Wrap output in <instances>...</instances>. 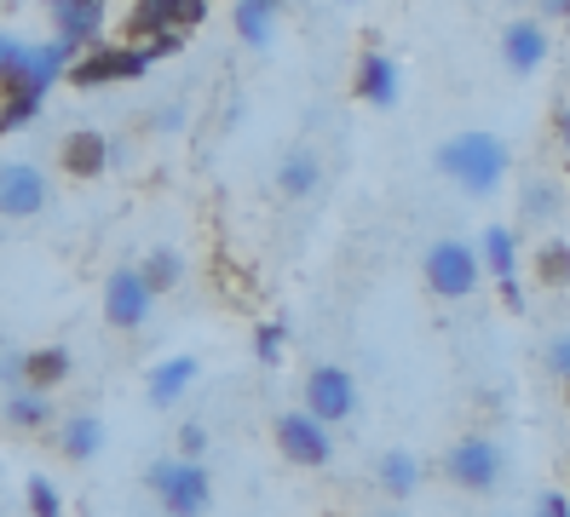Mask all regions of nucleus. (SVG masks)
I'll use <instances>...</instances> for the list:
<instances>
[{
	"label": "nucleus",
	"instance_id": "nucleus-1",
	"mask_svg": "<svg viewBox=\"0 0 570 517\" xmlns=\"http://www.w3.org/2000/svg\"><path fill=\"white\" fill-rule=\"evenodd\" d=\"M508 167H513V150L495 132H455L450 145H439V172L466 196H495Z\"/></svg>",
	"mask_w": 570,
	"mask_h": 517
},
{
	"label": "nucleus",
	"instance_id": "nucleus-2",
	"mask_svg": "<svg viewBox=\"0 0 570 517\" xmlns=\"http://www.w3.org/2000/svg\"><path fill=\"white\" fill-rule=\"evenodd\" d=\"M145 483H150V495L161 500L167 517H203V511L214 506V477H208L203 460L161 455V460H150Z\"/></svg>",
	"mask_w": 570,
	"mask_h": 517
},
{
	"label": "nucleus",
	"instance_id": "nucleus-3",
	"mask_svg": "<svg viewBox=\"0 0 570 517\" xmlns=\"http://www.w3.org/2000/svg\"><path fill=\"white\" fill-rule=\"evenodd\" d=\"M426 288L439 294V299H473L479 282H484V265H479V248L473 241H461V236H444V241H432L426 259Z\"/></svg>",
	"mask_w": 570,
	"mask_h": 517
},
{
	"label": "nucleus",
	"instance_id": "nucleus-4",
	"mask_svg": "<svg viewBox=\"0 0 570 517\" xmlns=\"http://www.w3.org/2000/svg\"><path fill=\"white\" fill-rule=\"evenodd\" d=\"M150 47H110V41H98L87 52H76V63L63 69V81L70 87H110V81H139L145 69H150Z\"/></svg>",
	"mask_w": 570,
	"mask_h": 517
},
{
	"label": "nucleus",
	"instance_id": "nucleus-5",
	"mask_svg": "<svg viewBox=\"0 0 570 517\" xmlns=\"http://www.w3.org/2000/svg\"><path fill=\"white\" fill-rule=\"evenodd\" d=\"M444 477L466 495H490L501 477H508V460H501V443L495 437H455L444 448Z\"/></svg>",
	"mask_w": 570,
	"mask_h": 517
},
{
	"label": "nucleus",
	"instance_id": "nucleus-6",
	"mask_svg": "<svg viewBox=\"0 0 570 517\" xmlns=\"http://www.w3.org/2000/svg\"><path fill=\"white\" fill-rule=\"evenodd\" d=\"M203 18H208V0H132L121 34L127 47H139V41H161V34H185Z\"/></svg>",
	"mask_w": 570,
	"mask_h": 517
},
{
	"label": "nucleus",
	"instance_id": "nucleus-7",
	"mask_svg": "<svg viewBox=\"0 0 570 517\" xmlns=\"http://www.w3.org/2000/svg\"><path fill=\"white\" fill-rule=\"evenodd\" d=\"M277 455H283L288 466L323 471V466L334 460V437H328L323 420H312L306 408H288V414H277Z\"/></svg>",
	"mask_w": 570,
	"mask_h": 517
},
{
	"label": "nucleus",
	"instance_id": "nucleus-8",
	"mask_svg": "<svg viewBox=\"0 0 570 517\" xmlns=\"http://www.w3.org/2000/svg\"><path fill=\"white\" fill-rule=\"evenodd\" d=\"M357 379L341 368V362H317L312 374H306V414L312 420H323V426H341V420H352L357 414Z\"/></svg>",
	"mask_w": 570,
	"mask_h": 517
},
{
	"label": "nucleus",
	"instance_id": "nucleus-9",
	"mask_svg": "<svg viewBox=\"0 0 570 517\" xmlns=\"http://www.w3.org/2000/svg\"><path fill=\"white\" fill-rule=\"evenodd\" d=\"M150 310H156V294L145 288V276L139 265H121L105 276V322L121 328V334H139L150 322Z\"/></svg>",
	"mask_w": 570,
	"mask_h": 517
},
{
	"label": "nucleus",
	"instance_id": "nucleus-10",
	"mask_svg": "<svg viewBox=\"0 0 570 517\" xmlns=\"http://www.w3.org/2000/svg\"><path fill=\"white\" fill-rule=\"evenodd\" d=\"M479 265L484 276H495L501 299H508V310H524V288H519V236L508 225H484L479 236Z\"/></svg>",
	"mask_w": 570,
	"mask_h": 517
},
{
	"label": "nucleus",
	"instance_id": "nucleus-11",
	"mask_svg": "<svg viewBox=\"0 0 570 517\" xmlns=\"http://www.w3.org/2000/svg\"><path fill=\"white\" fill-rule=\"evenodd\" d=\"M47 196V172L36 161H0V219H36Z\"/></svg>",
	"mask_w": 570,
	"mask_h": 517
},
{
	"label": "nucleus",
	"instance_id": "nucleus-12",
	"mask_svg": "<svg viewBox=\"0 0 570 517\" xmlns=\"http://www.w3.org/2000/svg\"><path fill=\"white\" fill-rule=\"evenodd\" d=\"M548 23L542 18H513L501 29V63L513 69V76H535V69L548 63Z\"/></svg>",
	"mask_w": 570,
	"mask_h": 517
},
{
	"label": "nucleus",
	"instance_id": "nucleus-13",
	"mask_svg": "<svg viewBox=\"0 0 570 517\" xmlns=\"http://www.w3.org/2000/svg\"><path fill=\"white\" fill-rule=\"evenodd\" d=\"M47 12L58 23V41L63 47H98V29H105V0H47Z\"/></svg>",
	"mask_w": 570,
	"mask_h": 517
},
{
	"label": "nucleus",
	"instance_id": "nucleus-14",
	"mask_svg": "<svg viewBox=\"0 0 570 517\" xmlns=\"http://www.w3.org/2000/svg\"><path fill=\"white\" fill-rule=\"evenodd\" d=\"M397 63L386 58V52H363L357 58V76H352V92L363 98V103H375V110H392L397 103Z\"/></svg>",
	"mask_w": 570,
	"mask_h": 517
},
{
	"label": "nucleus",
	"instance_id": "nucleus-15",
	"mask_svg": "<svg viewBox=\"0 0 570 517\" xmlns=\"http://www.w3.org/2000/svg\"><path fill=\"white\" fill-rule=\"evenodd\" d=\"M196 374H203V362H196V357H167V362H156L150 379H145V402H150V408H179V397L196 386Z\"/></svg>",
	"mask_w": 570,
	"mask_h": 517
},
{
	"label": "nucleus",
	"instance_id": "nucleus-16",
	"mask_svg": "<svg viewBox=\"0 0 570 517\" xmlns=\"http://www.w3.org/2000/svg\"><path fill=\"white\" fill-rule=\"evenodd\" d=\"M58 455L63 460H98L105 455V420H98V414H87V408H76L70 420L58 426Z\"/></svg>",
	"mask_w": 570,
	"mask_h": 517
},
{
	"label": "nucleus",
	"instance_id": "nucleus-17",
	"mask_svg": "<svg viewBox=\"0 0 570 517\" xmlns=\"http://www.w3.org/2000/svg\"><path fill=\"white\" fill-rule=\"evenodd\" d=\"M105 167H110V145H105V132L81 127V132L63 138V172H70V179H105Z\"/></svg>",
	"mask_w": 570,
	"mask_h": 517
},
{
	"label": "nucleus",
	"instance_id": "nucleus-18",
	"mask_svg": "<svg viewBox=\"0 0 570 517\" xmlns=\"http://www.w3.org/2000/svg\"><path fill=\"white\" fill-rule=\"evenodd\" d=\"M70 368H76L70 345H36V351H23V386L52 397V386H63V379H70Z\"/></svg>",
	"mask_w": 570,
	"mask_h": 517
},
{
	"label": "nucleus",
	"instance_id": "nucleus-19",
	"mask_svg": "<svg viewBox=\"0 0 570 517\" xmlns=\"http://www.w3.org/2000/svg\"><path fill=\"white\" fill-rule=\"evenodd\" d=\"M0 420H7L12 431H47V426H52V397L18 386V391L0 397Z\"/></svg>",
	"mask_w": 570,
	"mask_h": 517
},
{
	"label": "nucleus",
	"instance_id": "nucleus-20",
	"mask_svg": "<svg viewBox=\"0 0 570 517\" xmlns=\"http://www.w3.org/2000/svg\"><path fill=\"white\" fill-rule=\"evenodd\" d=\"M375 483H381L386 500H410L421 489V460L410 455V448H386L381 466H375Z\"/></svg>",
	"mask_w": 570,
	"mask_h": 517
},
{
	"label": "nucleus",
	"instance_id": "nucleus-21",
	"mask_svg": "<svg viewBox=\"0 0 570 517\" xmlns=\"http://www.w3.org/2000/svg\"><path fill=\"white\" fill-rule=\"evenodd\" d=\"M317 179H323V161L299 145V150H288L283 161H277V190L288 196V201H306L312 190H317Z\"/></svg>",
	"mask_w": 570,
	"mask_h": 517
},
{
	"label": "nucleus",
	"instance_id": "nucleus-22",
	"mask_svg": "<svg viewBox=\"0 0 570 517\" xmlns=\"http://www.w3.org/2000/svg\"><path fill=\"white\" fill-rule=\"evenodd\" d=\"M277 18H283V0H237V34L248 47H272Z\"/></svg>",
	"mask_w": 570,
	"mask_h": 517
},
{
	"label": "nucleus",
	"instance_id": "nucleus-23",
	"mask_svg": "<svg viewBox=\"0 0 570 517\" xmlns=\"http://www.w3.org/2000/svg\"><path fill=\"white\" fill-rule=\"evenodd\" d=\"M535 282L542 288H570V241L548 236V241H535Z\"/></svg>",
	"mask_w": 570,
	"mask_h": 517
},
{
	"label": "nucleus",
	"instance_id": "nucleus-24",
	"mask_svg": "<svg viewBox=\"0 0 570 517\" xmlns=\"http://www.w3.org/2000/svg\"><path fill=\"white\" fill-rule=\"evenodd\" d=\"M139 276H145V288L161 299V294H174V288L185 282V259H179L174 248H156V253L139 265Z\"/></svg>",
	"mask_w": 570,
	"mask_h": 517
},
{
	"label": "nucleus",
	"instance_id": "nucleus-25",
	"mask_svg": "<svg viewBox=\"0 0 570 517\" xmlns=\"http://www.w3.org/2000/svg\"><path fill=\"white\" fill-rule=\"evenodd\" d=\"M41 103H47V92H41V87H18V92H7V98H0V132L29 127V121L41 116Z\"/></svg>",
	"mask_w": 570,
	"mask_h": 517
},
{
	"label": "nucleus",
	"instance_id": "nucleus-26",
	"mask_svg": "<svg viewBox=\"0 0 570 517\" xmlns=\"http://www.w3.org/2000/svg\"><path fill=\"white\" fill-rule=\"evenodd\" d=\"M559 213V185L553 179H530L524 185V225H548Z\"/></svg>",
	"mask_w": 570,
	"mask_h": 517
},
{
	"label": "nucleus",
	"instance_id": "nucleus-27",
	"mask_svg": "<svg viewBox=\"0 0 570 517\" xmlns=\"http://www.w3.org/2000/svg\"><path fill=\"white\" fill-rule=\"evenodd\" d=\"M283 345H288V328H283V322H259V328H254V357H259L265 368L283 362Z\"/></svg>",
	"mask_w": 570,
	"mask_h": 517
},
{
	"label": "nucleus",
	"instance_id": "nucleus-28",
	"mask_svg": "<svg viewBox=\"0 0 570 517\" xmlns=\"http://www.w3.org/2000/svg\"><path fill=\"white\" fill-rule=\"evenodd\" d=\"M23 495H29V511H36V517H63V500H58V489L47 477H29Z\"/></svg>",
	"mask_w": 570,
	"mask_h": 517
},
{
	"label": "nucleus",
	"instance_id": "nucleus-29",
	"mask_svg": "<svg viewBox=\"0 0 570 517\" xmlns=\"http://www.w3.org/2000/svg\"><path fill=\"white\" fill-rule=\"evenodd\" d=\"M542 368H548L553 379H570V334H553V339L542 345Z\"/></svg>",
	"mask_w": 570,
	"mask_h": 517
},
{
	"label": "nucleus",
	"instance_id": "nucleus-30",
	"mask_svg": "<svg viewBox=\"0 0 570 517\" xmlns=\"http://www.w3.org/2000/svg\"><path fill=\"white\" fill-rule=\"evenodd\" d=\"M208 455V426L203 420H185L179 426V460H203Z\"/></svg>",
	"mask_w": 570,
	"mask_h": 517
},
{
	"label": "nucleus",
	"instance_id": "nucleus-31",
	"mask_svg": "<svg viewBox=\"0 0 570 517\" xmlns=\"http://www.w3.org/2000/svg\"><path fill=\"white\" fill-rule=\"evenodd\" d=\"M0 386H7V391L23 386V351H7V357H0Z\"/></svg>",
	"mask_w": 570,
	"mask_h": 517
},
{
	"label": "nucleus",
	"instance_id": "nucleus-32",
	"mask_svg": "<svg viewBox=\"0 0 570 517\" xmlns=\"http://www.w3.org/2000/svg\"><path fill=\"white\" fill-rule=\"evenodd\" d=\"M535 517H570V500H564V495H542V506H535Z\"/></svg>",
	"mask_w": 570,
	"mask_h": 517
},
{
	"label": "nucleus",
	"instance_id": "nucleus-33",
	"mask_svg": "<svg viewBox=\"0 0 570 517\" xmlns=\"http://www.w3.org/2000/svg\"><path fill=\"white\" fill-rule=\"evenodd\" d=\"M553 132H559V145L570 150V103H564V110H559V121H553Z\"/></svg>",
	"mask_w": 570,
	"mask_h": 517
},
{
	"label": "nucleus",
	"instance_id": "nucleus-34",
	"mask_svg": "<svg viewBox=\"0 0 570 517\" xmlns=\"http://www.w3.org/2000/svg\"><path fill=\"white\" fill-rule=\"evenodd\" d=\"M564 397H570V379H564Z\"/></svg>",
	"mask_w": 570,
	"mask_h": 517
}]
</instances>
